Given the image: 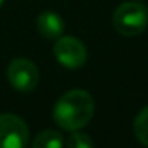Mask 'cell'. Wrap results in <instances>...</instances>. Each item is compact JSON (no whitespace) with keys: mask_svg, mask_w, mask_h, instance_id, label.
Listing matches in <instances>:
<instances>
[{"mask_svg":"<svg viewBox=\"0 0 148 148\" xmlns=\"http://www.w3.org/2000/svg\"><path fill=\"white\" fill-rule=\"evenodd\" d=\"M94 115V99L88 91L72 89L56 102L53 118L65 131H80Z\"/></svg>","mask_w":148,"mask_h":148,"instance_id":"1","label":"cell"},{"mask_svg":"<svg viewBox=\"0 0 148 148\" xmlns=\"http://www.w3.org/2000/svg\"><path fill=\"white\" fill-rule=\"evenodd\" d=\"M148 24V8L140 2L121 3L113 13V26L121 35L135 37Z\"/></svg>","mask_w":148,"mask_h":148,"instance_id":"2","label":"cell"},{"mask_svg":"<svg viewBox=\"0 0 148 148\" xmlns=\"http://www.w3.org/2000/svg\"><path fill=\"white\" fill-rule=\"evenodd\" d=\"M29 140L26 121L13 113L0 115V148H23Z\"/></svg>","mask_w":148,"mask_h":148,"instance_id":"3","label":"cell"},{"mask_svg":"<svg viewBox=\"0 0 148 148\" xmlns=\"http://www.w3.org/2000/svg\"><path fill=\"white\" fill-rule=\"evenodd\" d=\"M8 81L14 89L21 91V92H29V91L35 89L38 84V69L32 61L24 58L13 59L8 65Z\"/></svg>","mask_w":148,"mask_h":148,"instance_id":"4","label":"cell"},{"mask_svg":"<svg viewBox=\"0 0 148 148\" xmlns=\"http://www.w3.org/2000/svg\"><path fill=\"white\" fill-rule=\"evenodd\" d=\"M54 56L67 69H80L88 59L86 46L75 37H59L54 45Z\"/></svg>","mask_w":148,"mask_h":148,"instance_id":"5","label":"cell"},{"mask_svg":"<svg viewBox=\"0 0 148 148\" xmlns=\"http://www.w3.org/2000/svg\"><path fill=\"white\" fill-rule=\"evenodd\" d=\"M64 21L54 11H43L37 18V30L46 40H58L64 34Z\"/></svg>","mask_w":148,"mask_h":148,"instance_id":"6","label":"cell"},{"mask_svg":"<svg viewBox=\"0 0 148 148\" xmlns=\"http://www.w3.org/2000/svg\"><path fill=\"white\" fill-rule=\"evenodd\" d=\"M34 148H59L64 145V138H62L61 132L58 131H43L34 140Z\"/></svg>","mask_w":148,"mask_h":148,"instance_id":"7","label":"cell"},{"mask_svg":"<svg viewBox=\"0 0 148 148\" xmlns=\"http://www.w3.org/2000/svg\"><path fill=\"white\" fill-rule=\"evenodd\" d=\"M134 132L137 140L142 145L148 147V107H145L137 115V118L134 121Z\"/></svg>","mask_w":148,"mask_h":148,"instance_id":"8","label":"cell"},{"mask_svg":"<svg viewBox=\"0 0 148 148\" xmlns=\"http://www.w3.org/2000/svg\"><path fill=\"white\" fill-rule=\"evenodd\" d=\"M67 145L70 148H91V147H94V142L88 134L73 131V134L67 140Z\"/></svg>","mask_w":148,"mask_h":148,"instance_id":"9","label":"cell"},{"mask_svg":"<svg viewBox=\"0 0 148 148\" xmlns=\"http://www.w3.org/2000/svg\"><path fill=\"white\" fill-rule=\"evenodd\" d=\"M2 5H3V0H0V7H2Z\"/></svg>","mask_w":148,"mask_h":148,"instance_id":"10","label":"cell"}]
</instances>
